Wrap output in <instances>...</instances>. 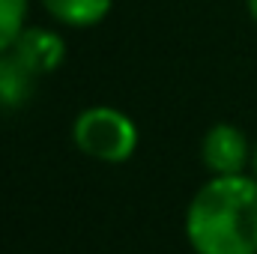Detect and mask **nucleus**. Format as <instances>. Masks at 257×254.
Listing matches in <instances>:
<instances>
[{"instance_id": "obj_2", "label": "nucleus", "mask_w": 257, "mask_h": 254, "mask_svg": "<svg viewBox=\"0 0 257 254\" xmlns=\"http://www.w3.org/2000/svg\"><path fill=\"white\" fill-rule=\"evenodd\" d=\"M75 147L105 165H123L138 150V126L135 120L108 105H93L81 111L72 123Z\"/></svg>"}, {"instance_id": "obj_6", "label": "nucleus", "mask_w": 257, "mask_h": 254, "mask_svg": "<svg viewBox=\"0 0 257 254\" xmlns=\"http://www.w3.org/2000/svg\"><path fill=\"white\" fill-rule=\"evenodd\" d=\"M42 6L66 27H96L111 12V0H42Z\"/></svg>"}, {"instance_id": "obj_9", "label": "nucleus", "mask_w": 257, "mask_h": 254, "mask_svg": "<svg viewBox=\"0 0 257 254\" xmlns=\"http://www.w3.org/2000/svg\"><path fill=\"white\" fill-rule=\"evenodd\" d=\"M251 168H254V177H257V144H254V153H251Z\"/></svg>"}, {"instance_id": "obj_5", "label": "nucleus", "mask_w": 257, "mask_h": 254, "mask_svg": "<svg viewBox=\"0 0 257 254\" xmlns=\"http://www.w3.org/2000/svg\"><path fill=\"white\" fill-rule=\"evenodd\" d=\"M39 75L24 63L12 48L0 51V111L24 108L36 93Z\"/></svg>"}, {"instance_id": "obj_4", "label": "nucleus", "mask_w": 257, "mask_h": 254, "mask_svg": "<svg viewBox=\"0 0 257 254\" xmlns=\"http://www.w3.org/2000/svg\"><path fill=\"white\" fill-rule=\"evenodd\" d=\"M12 51L30 66L39 78L57 72L66 60L63 36H60L57 30H51V27H36V24H33V27L27 24V27L21 30V36L15 39Z\"/></svg>"}, {"instance_id": "obj_1", "label": "nucleus", "mask_w": 257, "mask_h": 254, "mask_svg": "<svg viewBox=\"0 0 257 254\" xmlns=\"http://www.w3.org/2000/svg\"><path fill=\"white\" fill-rule=\"evenodd\" d=\"M194 254H257V177H212L186 209Z\"/></svg>"}, {"instance_id": "obj_7", "label": "nucleus", "mask_w": 257, "mask_h": 254, "mask_svg": "<svg viewBox=\"0 0 257 254\" xmlns=\"http://www.w3.org/2000/svg\"><path fill=\"white\" fill-rule=\"evenodd\" d=\"M30 0H0V51L12 48L21 30L27 27Z\"/></svg>"}, {"instance_id": "obj_8", "label": "nucleus", "mask_w": 257, "mask_h": 254, "mask_svg": "<svg viewBox=\"0 0 257 254\" xmlns=\"http://www.w3.org/2000/svg\"><path fill=\"white\" fill-rule=\"evenodd\" d=\"M245 6H248V15H251V21L257 24V0H245Z\"/></svg>"}, {"instance_id": "obj_3", "label": "nucleus", "mask_w": 257, "mask_h": 254, "mask_svg": "<svg viewBox=\"0 0 257 254\" xmlns=\"http://www.w3.org/2000/svg\"><path fill=\"white\" fill-rule=\"evenodd\" d=\"M251 147L245 132L233 123H215L203 135L200 144V159L206 165V171L212 177H236L245 174L248 162H251Z\"/></svg>"}]
</instances>
